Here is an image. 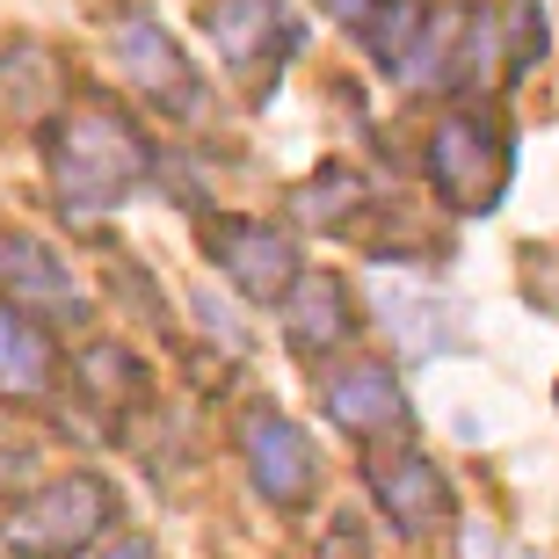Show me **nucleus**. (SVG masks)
<instances>
[{"label": "nucleus", "instance_id": "nucleus-16", "mask_svg": "<svg viewBox=\"0 0 559 559\" xmlns=\"http://www.w3.org/2000/svg\"><path fill=\"white\" fill-rule=\"evenodd\" d=\"M356 29L371 37L378 66H385V73H400V66H407V51H415V37H421V0H378Z\"/></svg>", "mask_w": 559, "mask_h": 559}, {"label": "nucleus", "instance_id": "nucleus-8", "mask_svg": "<svg viewBox=\"0 0 559 559\" xmlns=\"http://www.w3.org/2000/svg\"><path fill=\"white\" fill-rule=\"evenodd\" d=\"M328 415H334V429H349L356 443H385V436H407V393H400V378L385 371V364H342V371L328 378Z\"/></svg>", "mask_w": 559, "mask_h": 559}, {"label": "nucleus", "instance_id": "nucleus-18", "mask_svg": "<svg viewBox=\"0 0 559 559\" xmlns=\"http://www.w3.org/2000/svg\"><path fill=\"white\" fill-rule=\"evenodd\" d=\"M320 8H328L334 22H364V15H371V8H378V0H320Z\"/></svg>", "mask_w": 559, "mask_h": 559}, {"label": "nucleus", "instance_id": "nucleus-19", "mask_svg": "<svg viewBox=\"0 0 559 559\" xmlns=\"http://www.w3.org/2000/svg\"><path fill=\"white\" fill-rule=\"evenodd\" d=\"M109 559H160V552H153V545H145V538H124V545H117V552H109Z\"/></svg>", "mask_w": 559, "mask_h": 559}, {"label": "nucleus", "instance_id": "nucleus-10", "mask_svg": "<svg viewBox=\"0 0 559 559\" xmlns=\"http://www.w3.org/2000/svg\"><path fill=\"white\" fill-rule=\"evenodd\" d=\"M0 276H8V298L29 320H81L87 298L73 290V276L59 270V254L37 248V240H8L0 248Z\"/></svg>", "mask_w": 559, "mask_h": 559}, {"label": "nucleus", "instance_id": "nucleus-7", "mask_svg": "<svg viewBox=\"0 0 559 559\" xmlns=\"http://www.w3.org/2000/svg\"><path fill=\"white\" fill-rule=\"evenodd\" d=\"M240 443H248V479L276 509H298V501L320 487V451H312V436L298 429V421L254 415L248 429H240Z\"/></svg>", "mask_w": 559, "mask_h": 559}, {"label": "nucleus", "instance_id": "nucleus-4", "mask_svg": "<svg viewBox=\"0 0 559 559\" xmlns=\"http://www.w3.org/2000/svg\"><path fill=\"white\" fill-rule=\"evenodd\" d=\"M204 37H211V51L226 59L233 81H248L254 95H262L290 66V51H298V15H290L284 0H211Z\"/></svg>", "mask_w": 559, "mask_h": 559}, {"label": "nucleus", "instance_id": "nucleus-15", "mask_svg": "<svg viewBox=\"0 0 559 559\" xmlns=\"http://www.w3.org/2000/svg\"><path fill=\"white\" fill-rule=\"evenodd\" d=\"M51 87H59V73H51V59H44L37 44H8V51H0V109L37 117V109L51 103Z\"/></svg>", "mask_w": 559, "mask_h": 559}, {"label": "nucleus", "instance_id": "nucleus-11", "mask_svg": "<svg viewBox=\"0 0 559 559\" xmlns=\"http://www.w3.org/2000/svg\"><path fill=\"white\" fill-rule=\"evenodd\" d=\"M284 298H290L284 328H290V349L298 356H328V349H342V342L356 334V306H349V290L334 284V276H298Z\"/></svg>", "mask_w": 559, "mask_h": 559}, {"label": "nucleus", "instance_id": "nucleus-6", "mask_svg": "<svg viewBox=\"0 0 559 559\" xmlns=\"http://www.w3.org/2000/svg\"><path fill=\"white\" fill-rule=\"evenodd\" d=\"M109 51H117V66H124L131 95L175 109V117H189V109H197V73H189L182 44L167 37L153 15H124L117 29H109Z\"/></svg>", "mask_w": 559, "mask_h": 559}, {"label": "nucleus", "instance_id": "nucleus-2", "mask_svg": "<svg viewBox=\"0 0 559 559\" xmlns=\"http://www.w3.org/2000/svg\"><path fill=\"white\" fill-rule=\"evenodd\" d=\"M117 523V487L103 473H59L8 509L0 538L15 559H81Z\"/></svg>", "mask_w": 559, "mask_h": 559}, {"label": "nucleus", "instance_id": "nucleus-14", "mask_svg": "<svg viewBox=\"0 0 559 559\" xmlns=\"http://www.w3.org/2000/svg\"><path fill=\"white\" fill-rule=\"evenodd\" d=\"M356 211H364V175H349V167H320V182L298 189V218H306L312 233L356 226Z\"/></svg>", "mask_w": 559, "mask_h": 559}, {"label": "nucleus", "instance_id": "nucleus-1", "mask_svg": "<svg viewBox=\"0 0 559 559\" xmlns=\"http://www.w3.org/2000/svg\"><path fill=\"white\" fill-rule=\"evenodd\" d=\"M44 160H51V189H59V211L73 218H95V211H117L131 189L145 182V153L139 124H131L117 103L103 95H87V103L59 109V124L44 139Z\"/></svg>", "mask_w": 559, "mask_h": 559}, {"label": "nucleus", "instance_id": "nucleus-3", "mask_svg": "<svg viewBox=\"0 0 559 559\" xmlns=\"http://www.w3.org/2000/svg\"><path fill=\"white\" fill-rule=\"evenodd\" d=\"M429 182L436 197L465 218L501 204V189H509V139H501L487 117H443L429 131Z\"/></svg>", "mask_w": 559, "mask_h": 559}, {"label": "nucleus", "instance_id": "nucleus-5", "mask_svg": "<svg viewBox=\"0 0 559 559\" xmlns=\"http://www.w3.org/2000/svg\"><path fill=\"white\" fill-rule=\"evenodd\" d=\"M211 262L226 270V284L254 306H276L290 284H298V248H290L276 226H254V218H218L204 233Z\"/></svg>", "mask_w": 559, "mask_h": 559}, {"label": "nucleus", "instance_id": "nucleus-13", "mask_svg": "<svg viewBox=\"0 0 559 559\" xmlns=\"http://www.w3.org/2000/svg\"><path fill=\"white\" fill-rule=\"evenodd\" d=\"M495 22V59H501V81H516L545 59V0H501Z\"/></svg>", "mask_w": 559, "mask_h": 559}, {"label": "nucleus", "instance_id": "nucleus-17", "mask_svg": "<svg viewBox=\"0 0 559 559\" xmlns=\"http://www.w3.org/2000/svg\"><path fill=\"white\" fill-rule=\"evenodd\" d=\"M465 559H531V552H516V545H501L495 531H465Z\"/></svg>", "mask_w": 559, "mask_h": 559}, {"label": "nucleus", "instance_id": "nucleus-9", "mask_svg": "<svg viewBox=\"0 0 559 559\" xmlns=\"http://www.w3.org/2000/svg\"><path fill=\"white\" fill-rule=\"evenodd\" d=\"M371 495L378 509L400 523V531H436V523H451V479L443 465L421 451H393V457H371Z\"/></svg>", "mask_w": 559, "mask_h": 559}, {"label": "nucleus", "instance_id": "nucleus-12", "mask_svg": "<svg viewBox=\"0 0 559 559\" xmlns=\"http://www.w3.org/2000/svg\"><path fill=\"white\" fill-rule=\"evenodd\" d=\"M51 378H59L51 334H44L29 312L0 306V400H44Z\"/></svg>", "mask_w": 559, "mask_h": 559}]
</instances>
